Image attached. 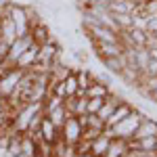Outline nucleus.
I'll use <instances>...</instances> for the list:
<instances>
[{
  "label": "nucleus",
  "mask_w": 157,
  "mask_h": 157,
  "mask_svg": "<svg viewBox=\"0 0 157 157\" xmlns=\"http://www.w3.org/2000/svg\"><path fill=\"white\" fill-rule=\"evenodd\" d=\"M145 117V113L143 111H136L132 109L130 111V115H126L120 124H115L113 128H105L109 134H111V138H124V140H132L134 134H136V128H138V124L143 121Z\"/></svg>",
  "instance_id": "f257e3e1"
},
{
  "label": "nucleus",
  "mask_w": 157,
  "mask_h": 157,
  "mask_svg": "<svg viewBox=\"0 0 157 157\" xmlns=\"http://www.w3.org/2000/svg\"><path fill=\"white\" fill-rule=\"evenodd\" d=\"M82 134H84V126H82V121L78 120L75 115H69L65 124H63V128H61V138L67 143V145H78L80 140H82Z\"/></svg>",
  "instance_id": "f03ea898"
},
{
  "label": "nucleus",
  "mask_w": 157,
  "mask_h": 157,
  "mask_svg": "<svg viewBox=\"0 0 157 157\" xmlns=\"http://www.w3.org/2000/svg\"><path fill=\"white\" fill-rule=\"evenodd\" d=\"M25 69H19V67H13V69H9L6 73H2L0 75V97L9 98L17 90V86H19V82H21V78H23Z\"/></svg>",
  "instance_id": "7ed1b4c3"
},
{
  "label": "nucleus",
  "mask_w": 157,
  "mask_h": 157,
  "mask_svg": "<svg viewBox=\"0 0 157 157\" xmlns=\"http://www.w3.org/2000/svg\"><path fill=\"white\" fill-rule=\"evenodd\" d=\"M32 42H34L32 34H27V36H19L15 42H11V44H9V50H6V61H4V63H9L11 67H17L19 57L29 48V44H32Z\"/></svg>",
  "instance_id": "20e7f679"
},
{
  "label": "nucleus",
  "mask_w": 157,
  "mask_h": 157,
  "mask_svg": "<svg viewBox=\"0 0 157 157\" xmlns=\"http://www.w3.org/2000/svg\"><path fill=\"white\" fill-rule=\"evenodd\" d=\"M92 46H94V52H97V57L101 61L111 59V57H120L124 52V44L121 42H97Z\"/></svg>",
  "instance_id": "39448f33"
},
{
  "label": "nucleus",
  "mask_w": 157,
  "mask_h": 157,
  "mask_svg": "<svg viewBox=\"0 0 157 157\" xmlns=\"http://www.w3.org/2000/svg\"><path fill=\"white\" fill-rule=\"evenodd\" d=\"M38 134H40V138H42V140H46V143H50V145H55V143L61 138V130L48 120V117H46V115L42 117V124H40Z\"/></svg>",
  "instance_id": "423d86ee"
},
{
  "label": "nucleus",
  "mask_w": 157,
  "mask_h": 157,
  "mask_svg": "<svg viewBox=\"0 0 157 157\" xmlns=\"http://www.w3.org/2000/svg\"><path fill=\"white\" fill-rule=\"evenodd\" d=\"M17 38H19L17 25H15V21L4 13V15H2V25H0V40H2L4 44H11V42H15Z\"/></svg>",
  "instance_id": "0eeeda50"
},
{
  "label": "nucleus",
  "mask_w": 157,
  "mask_h": 157,
  "mask_svg": "<svg viewBox=\"0 0 157 157\" xmlns=\"http://www.w3.org/2000/svg\"><path fill=\"white\" fill-rule=\"evenodd\" d=\"M109 143H111V134H109L107 130H103V132L90 143V151H88V153H90L92 157H103L105 151L109 149Z\"/></svg>",
  "instance_id": "6e6552de"
},
{
  "label": "nucleus",
  "mask_w": 157,
  "mask_h": 157,
  "mask_svg": "<svg viewBox=\"0 0 157 157\" xmlns=\"http://www.w3.org/2000/svg\"><path fill=\"white\" fill-rule=\"evenodd\" d=\"M38 50H40V44L32 42V44H29V48L19 57L17 67H19V69H29L32 65H36V63H38Z\"/></svg>",
  "instance_id": "1a4fd4ad"
},
{
  "label": "nucleus",
  "mask_w": 157,
  "mask_h": 157,
  "mask_svg": "<svg viewBox=\"0 0 157 157\" xmlns=\"http://www.w3.org/2000/svg\"><path fill=\"white\" fill-rule=\"evenodd\" d=\"M147 136H157V121L153 117H149V115H145L143 121L138 124L134 138H147Z\"/></svg>",
  "instance_id": "9d476101"
},
{
  "label": "nucleus",
  "mask_w": 157,
  "mask_h": 157,
  "mask_svg": "<svg viewBox=\"0 0 157 157\" xmlns=\"http://www.w3.org/2000/svg\"><path fill=\"white\" fill-rule=\"evenodd\" d=\"M130 111H132V105H128L126 101H121L120 105L115 107V111H113V113L107 117V121H105V128H113L115 124H120V121L124 120L126 115H130Z\"/></svg>",
  "instance_id": "9b49d317"
},
{
  "label": "nucleus",
  "mask_w": 157,
  "mask_h": 157,
  "mask_svg": "<svg viewBox=\"0 0 157 157\" xmlns=\"http://www.w3.org/2000/svg\"><path fill=\"white\" fill-rule=\"evenodd\" d=\"M128 151H130L128 140H124V138H111L109 149L105 151V155H103V157H124Z\"/></svg>",
  "instance_id": "f8f14e48"
},
{
  "label": "nucleus",
  "mask_w": 157,
  "mask_h": 157,
  "mask_svg": "<svg viewBox=\"0 0 157 157\" xmlns=\"http://www.w3.org/2000/svg\"><path fill=\"white\" fill-rule=\"evenodd\" d=\"M21 157H38V140L27 132L21 134Z\"/></svg>",
  "instance_id": "ddd939ff"
},
{
  "label": "nucleus",
  "mask_w": 157,
  "mask_h": 157,
  "mask_svg": "<svg viewBox=\"0 0 157 157\" xmlns=\"http://www.w3.org/2000/svg\"><path fill=\"white\" fill-rule=\"evenodd\" d=\"M109 92H111V88L103 82H98V80H92V84L86 88V97L88 98H105Z\"/></svg>",
  "instance_id": "4468645a"
},
{
  "label": "nucleus",
  "mask_w": 157,
  "mask_h": 157,
  "mask_svg": "<svg viewBox=\"0 0 157 157\" xmlns=\"http://www.w3.org/2000/svg\"><path fill=\"white\" fill-rule=\"evenodd\" d=\"M46 117H48V120H50V121H52V124H55V126H57V128L61 130V128H63V124H65V120L69 117V113H67V109H65V103H63L61 107H57L55 111H50Z\"/></svg>",
  "instance_id": "2eb2a0df"
},
{
  "label": "nucleus",
  "mask_w": 157,
  "mask_h": 157,
  "mask_svg": "<svg viewBox=\"0 0 157 157\" xmlns=\"http://www.w3.org/2000/svg\"><path fill=\"white\" fill-rule=\"evenodd\" d=\"M63 86H65V94L67 98L75 97V92H78V80H75V71H71L65 80H63Z\"/></svg>",
  "instance_id": "dca6fc26"
},
{
  "label": "nucleus",
  "mask_w": 157,
  "mask_h": 157,
  "mask_svg": "<svg viewBox=\"0 0 157 157\" xmlns=\"http://www.w3.org/2000/svg\"><path fill=\"white\" fill-rule=\"evenodd\" d=\"M145 32L149 34V36L157 34V13H149V15H147V27H145Z\"/></svg>",
  "instance_id": "f3484780"
},
{
  "label": "nucleus",
  "mask_w": 157,
  "mask_h": 157,
  "mask_svg": "<svg viewBox=\"0 0 157 157\" xmlns=\"http://www.w3.org/2000/svg\"><path fill=\"white\" fill-rule=\"evenodd\" d=\"M101 105H103V98H88V103H86V113L97 115L98 111H101Z\"/></svg>",
  "instance_id": "a211bd4d"
},
{
  "label": "nucleus",
  "mask_w": 157,
  "mask_h": 157,
  "mask_svg": "<svg viewBox=\"0 0 157 157\" xmlns=\"http://www.w3.org/2000/svg\"><path fill=\"white\" fill-rule=\"evenodd\" d=\"M11 121H13V120L9 117V115H0V130H2L6 124H11Z\"/></svg>",
  "instance_id": "6ab92c4d"
},
{
  "label": "nucleus",
  "mask_w": 157,
  "mask_h": 157,
  "mask_svg": "<svg viewBox=\"0 0 157 157\" xmlns=\"http://www.w3.org/2000/svg\"><path fill=\"white\" fill-rule=\"evenodd\" d=\"M149 55H151V59H157V46L149 48Z\"/></svg>",
  "instance_id": "aec40b11"
},
{
  "label": "nucleus",
  "mask_w": 157,
  "mask_h": 157,
  "mask_svg": "<svg viewBox=\"0 0 157 157\" xmlns=\"http://www.w3.org/2000/svg\"><path fill=\"white\" fill-rule=\"evenodd\" d=\"M153 157H157V153H155V155H153Z\"/></svg>",
  "instance_id": "412c9836"
},
{
  "label": "nucleus",
  "mask_w": 157,
  "mask_h": 157,
  "mask_svg": "<svg viewBox=\"0 0 157 157\" xmlns=\"http://www.w3.org/2000/svg\"><path fill=\"white\" fill-rule=\"evenodd\" d=\"M0 98H2V97H0Z\"/></svg>",
  "instance_id": "4be33fe9"
}]
</instances>
